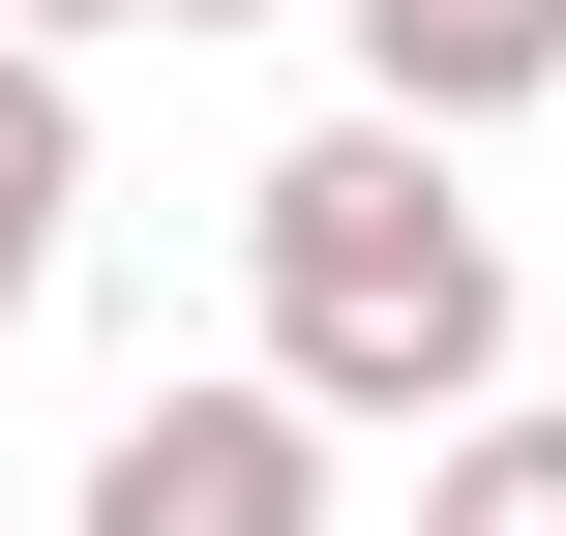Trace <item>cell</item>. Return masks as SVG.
Masks as SVG:
<instances>
[{"instance_id":"obj_1","label":"cell","mask_w":566,"mask_h":536,"mask_svg":"<svg viewBox=\"0 0 566 536\" xmlns=\"http://www.w3.org/2000/svg\"><path fill=\"white\" fill-rule=\"evenodd\" d=\"M239 269H269V388L298 418H478L507 388V239H478V179L418 149V119H298L269 179H239Z\"/></svg>"},{"instance_id":"obj_2","label":"cell","mask_w":566,"mask_h":536,"mask_svg":"<svg viewBox=\"0 0 566 536\" xmlns=\"http://www.w3.org/2000/svg\"><path fill=\"white\" fill-rule=\"evenodd\" d=\"M90 536H328V418L239 358V388H149L90 448Z\"/></svg>"},{"instance_id":"obj_3","label":"cell","mask_w":566,"mask_h":536,"mask_svg":"<svg viewBox=\"0 0 566 536\" xmlns=\"http://www.w3.org/2000/svg\"><path fill=\"white\" fill-rule=\"evenodd\" d=\"M507 90H566V0H358V119H507Z\"/></svg>"},{"instance_id":"obj_4","label":"cell","mask_w":566,"mask_h":536,"mask_svg":"<svg viewBox=\"0 0 566 536\" xmlns=\"http://www.w3.org/2000/svg\"><path fill=\"white\" fill-rule=\"evenodd\" d=\"M60 209H90V90H60V60L0 30V328L60 298Z\"/></svg>"},{"instance_id":"obj_5","label":"cell","mask_w":566,"mask_h":536,"mask_svg":"<svg viewBox=\"0 0 566 536\" xmlns=\"http://www.w3.org/2000/svg\"><path fill=\"white\" fill-rule=\"evenodd\" d=\"M418 536H566V388H478L418 448Z\"/></svg>"},{"instance_id":"obj_6","label":"cell","mask_w":566,"mask_h":536,"mask_svg":"<svg viewBox=\"0 0 566 536\" xmlns=\"http://www.w3.org/2000/svg\"><path fill=\"white\" fill-rule=\"evenodd\" d=\"M0 30H30V60H90V30H179V0H0Z\"/></svg>"},{"instance_id":"obj_7","label":"cell","mask_w":566,"mask_h":536,"mask_svg":"<svg viewBox=\"0 0 566 536\" xmlns=\"http://www.w3.org/2000/svg\"><path fill=\"white\" fill-rule=\"evenodd\" d=\"M179 30H239V0H179Z\"/></svg>"}]
</instances>
